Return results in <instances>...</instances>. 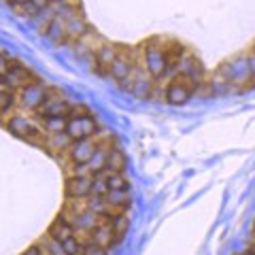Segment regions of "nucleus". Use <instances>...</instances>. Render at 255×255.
I'll return each instance as SVG.
<instances>
[{
    "label": "nucleus",
    "mask_w": 255,
    "mask_h": 255,
    "mask_svg": "<svg viewBox=\"0 0 255 255\" xmlns=\"http://www.w3.org/2000/svg\"><path fill=\"white\" fill-rule=\"evenodd\" d=\"M142 60H145V70L149 73V77L153 79L155 83H159L168 70V64H166V53H164V38L162 36H151L147 41H142L140 45H136Z\"/></svg>",
    "instance_id": "f257e3e1"
},
{
    "label": "nucleus",
    "mask_w": 255,
    "mask_h": 255,
    "mask_svg": "<svg viewBox=\"0 0 255 255\" xmlns=\"http://www.w3.org/2000/svg\"><path fill=\"white\" fill-rule=\"evenodd\" d=\"M219 73L226 77L232 92L251 90V70H249V55L247 53L234 55L232 60L223 62L219 66Z\"/></svg>",
    "instance_id": "f03ea898"
},
{
    "label": "nucleus",
    "mask_w": 255,
    "mask_h": 255,
    "mask_svg": "<svg viewBox=\"0 0 255 255\" xmlns=\"http://www.w3.org/2000/svg\"><path fill=\"white\" fill-rule=\"evenodd\" d=\"M196 94H198V83L194 81V79L177 75L168 85L164 87V102L179 107V105H185L191 96H196Z\"/></svg>",
    "instance_id": "7ed1b4c3"
},
{
    "label": "nucleus",
    "mask_w": 255,
    "mask_h": 255,
    "mask_svg": "<svg viewBox=\"0 0 255 255\" xmlns=\"http://www.w3.org/2000/svg\"><path fill=\"white\" fill-rule=\"evenodd\" d=\"M15 13H17V15H21V17H28V19H32V17H36V15H41V11H38L36 9V6L34 4H32L30 2V0H28V2H23V4H19V6H15V9H13Z\"/></svg>",
    "instance_id": "20e7f679"
},
{
    "label": "nucleus",
    "mask_w": 255,
    "mask_h": 255,
    "mask_svg": "<svg viewBox=\"0 0 255 255\" xmlns=\"http://www.w3.org/2000/svg\"><path fill=\"white\" fill-rule=\"evenodd\" d=\"M247 55H249V70H251V87H255V45L251 47L249 51H247Z\"/></svg>",
    "instance_id": "39448f33"
},
{
    "label": "nucleus",
    "mask_w": 255,
    "mask_h": 255,
    "mask_svg": "<svg viewBox=\"0 0 255 255\" xmlns=\"http://www.w3.org/2000/svg\"><path fill=\"white\" fill-rule=\"evenodd\" d=\"M60 9H81V0H55Z\"/></svg>",
    "instance_id": "423d86ee"
},
{
    "label": "nucleus",
    "mask_w": 255,
    "mask_h": 255,
    "mask_svg": "<svg viewBox=\"0 0 255 255\" xmlns=\"http://www.w3.org/2000/svg\"><path fill=\"white\" fill-rule=\"evenodd\" d=\"M30 2H32V4H34V6H36V9H38V11H45V9H47V6H49V4H51V0H30Z\"/></svg>",
    "instance_id": "0eeeda50"
},
{
    "label": "nucleus",
    "mask_w": 255,
    "mask_h": 255,
    "mask_svg": "<svg viewBox=\"0 0 255 255\" xmlns=\"http://www.w3.org/2000/svg\"><path fill=\"white\" fill-rule=\"evenodd\" d=\"M6 2L11 4V9H15V6H19V4H23V2H28V0H6Z\"/></svg>",
    "instance_id": "6e6552de"
},
{
    "label": "nucleus",
    "mask_w": 255,
    "mask_h": 255,
    "mask_svg": "<svg viewBox=\"0 0 255 255\" xmlns=\"http://www.w3.org/2000/svg\"><path fill=\"white\" fill-rule=\"evenodd\" d=\"M236 255H253L249 249H247V251H241V253H236Z\"/></svg>",
    "instance_id": "1a4fd4ad"
},
{
    "label": "nucleus",
    "mask_w": 255,
    "mask_h": 255,
    "mask_svg": "<svg viewBox=\"0 0 255 255\" xmlns=\"http://www.w3.org/2000/svg\"><path fill=\"white\" fill-rule=\"evenodd\" d=\"M253 236H255V221H253Z\"/></svg>",
    "instance_id": "9d476101"
}]
</instances>
